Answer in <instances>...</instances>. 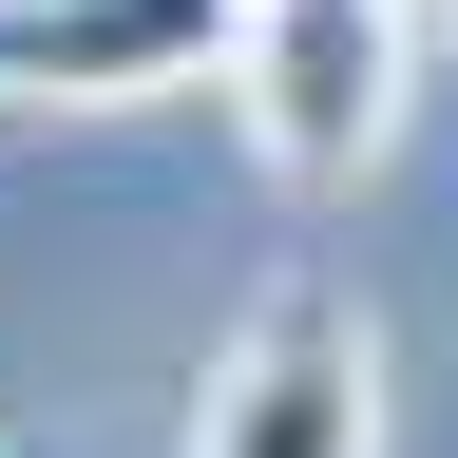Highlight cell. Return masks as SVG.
I'll use <instances>...</instances> for the list:
<instances>
[{
	"label": "cell",
	"mask_w": 458,
	"mask_h": 458,
	"mask_svg": "<svg viewBox=\"0 0 458 458\" xmlns=\"http://www.w3.org/2000/svg\"><path fill=\"white\" fill-rule=\"evenodd\" d=\"M401 57H420V0H249L229 38V114L286 191H363L401 134Z\"/></svg>",
	"instance_id": "1"
},
{
	"label": "cell",
	"mask_w": 458,
	"mask_h": 458,
	"mask_svg": "<svg viewBox=\"0 0 458 458\" xmlns=\"http://www.w3.org/2000/svg\"><path fill=\"white\" fill-rule=\"evenodd\" d=\"M191 458H382V325L344 306L325 267H286L267 306L210 344Z\"/></svg>",
	"instance_id": "2"
},
{
	"label": "cell",
	"mask_w": 458,
	"mask_h": 458,
	"mask_svg": "<svg viewBox=\"0 0 458 458\" xmlns=\"http://www.w3.org/2000/svg\"><path fill=\"white\" fill-rule=\"evenodd\" d=\"M249 0H0V114H134L229 77Z\"/></svg>",
	"instance_id": "3"
},
{
	"label": "cell",
	"mask_w": 458,
	"mask_h": 458,
	"mask_svg": "<svg viewBox=\"0 0 458 458\" xmlns=\"http://www.w3.org/2000/svg\"><path fill=\"white\" fill-rule=\"evenodd\" d=\"M439 20H458V0H439Z\"/></svg>",
	"instance_id": "4"
},
{
	"label": "cell",
	"mask_w": 458,
	"mask_h": 458,
	"mask_svg": "<svg viewBox=\"0 0 458 458\" xmlns=\"http://www.w3.org/2000/svg\"><path fill=\"white\" fill-rule=\"evenodd\" d=\"M0 458H20V439H0Z\"/></svg>",
	"instance_id": "5"
}]
</instances>
